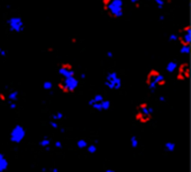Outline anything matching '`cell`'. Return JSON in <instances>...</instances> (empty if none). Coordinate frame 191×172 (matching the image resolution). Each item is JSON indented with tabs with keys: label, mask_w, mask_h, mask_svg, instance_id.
I'll return each instance as SVG.
<instances>
[{
	"label": "cell",
	"mask_w": 191,
	"mask_h": 172,
	"mask_svg": "<svg viewBox=\"0 0 191 172\" xmlns=\"http://www.w3.org/2000/svg\"><path fill=\"white\" fill-rule=\"evenodd\" d=\"M155 4L157 5V8H162L164 6V4H165V1H163V0H156Z\"/></svg>",
	"instance_id": "cell-22"
},
{
	"label": "cell",
	"mask_w": 191,
	"mask_h": 172,
	"mask_svg": "<svg viewBox=\"0 0 191 172\" xmlns=\"http://www.w3.org/2000/svg\"><path fill=\"white\" fill-rule=\"evenodd\" d=\"M9 167V161L6 158L5 154L0 153V172H4Z\"/></svg>",
	"instance_id": "cell-10"
},
{
	"label": "cell",
	"mask_w": 191,
	"mask_h": 172,
	"mask_svg": "<svg viewBox=\"0 0 191 172\" xmlns=\"http://www.w3.org/2000/svg\"><path fill=\"white\" fill-rule=\"evenodd\" d=\"M166 99H167V98H166L165 96H160V97L159 98V100H160V102H165V101H166Z\"/></svg>",
	"instance_id": "cell-29"
},
{
	"label": "cell",
	"mask_w": 191,
	"mask_h": 172,
	"mask_svg": "<svg viewBox=\"0 0 191 172\" xmlns=\"http://www.w3.org/2000/svg\"><path fill=\"white\" fill-rule=\"evenodd\" d=\"M64 117V115L63 112H62V111H57V112L54 113V114H52L51 118H52V121L58 122V121H60V120H63Z\"/></svg>",
	"instance_id": "cell-14"
},
{
	"label": "cell",
	"mask_w": 191,
	"mask_h": 172,
	"mask_svg": "<svg viewBox=\"0 0 191 172\" xmlns=\"http://www.w3.org/2000/svg\"><path fill=\"white\" fill-rule=\"evenodd\" d=\"M105 85L110 90H119L122 86V81L117 72L112 71L106 75L105 79Z\"/></svg>",
	"instance_id": "cell-5"
},
{
	"label": "cell",
	"mask_w": 191,
	"mask_h": 172,
	"mask_svg": "<svg viewBox=\"0 0 191 172\" xmlns=\"http://www.w3.org/2000/svg\"><path fill=\"white\" fill-rule=\"evenodd\" d=\"M10 107L12 110H16L17 108V104H16V102H10Z\"/></svg>",
	"instance_id": "cell-26"
},
{
	"label": "cell",
	"mask_w": 191,
	"mask_h": 172,
	"mask_svg": "<svg viewBox=\"0 0 191 172\" xmlns=\"http://www.w3.org/2000/svg\"><path fill=\"white\" fill-rule=\"evenodd\" d=\"M153 112H154V110L151 106H149L147 103H142L137 108L135 114L136 120L141 124H147L151 119Z\"/></svg>",
	"instance_id": "cell-3"
},
{
	"label": "cell",
	"mask_w": 191,
	"mask_h": 172,
	"mask_svg": "<svg viewBox=\"0 0 191 172\" xmlns=\"http://www.w3.org/2000/svg\"><path fill=\"white\" fill-rule=\"evenodd\" d=\"M163 19H164V16H160V20H161V21H162Z\"/></svg>",
	"instance_id": "cell-33"
},
{
	"label": "cell",
	"mask_w": 191,
	"mask_h": 172,
	"mask_svg": "<svg viewBox=\"0 0 191 172\" xmlns=\"http://www.w3.org/2000/svg\"><path fill=\"white\" fill-rule=\"evenodd\" d=\"M105 172H116V171H114L113 169H106Z\"/></svg>",
	"instance_id": "cell-32"
},
{
	"label": "cell",
	"mask_w": 191,
	"mask_h": 172,
	"mask_svg": "<svg viewBox=\"0 0 191 172\" xmlns=\"http://www.w3.org/2000/svg\"><path fill=\"white\" fill-rule=\"evenodd\" d=\"M0 56H2V57H6L7 56V51H6V50L0 48Z\"/></svg>",
	"instance_id": "cell-25"
},
{
	"label": "cell",
	"mask_w": 191,
	"mask_h": 172,
	"mask_svg": "<svg viewBox=\"0 0 191 172\" xmlns=\"http://www.w3.org/2000/svg\"><path fill=\"white\" fill-rule=\"evenodd\" d=\"M26 135V130L22 124H17L13 127L11 130L10 135V140L13 143H21L25 137Z\"/></svg>",
	"instance_id": "cell-6"
},
{
	"label": "cell",
	"mask_w": 191,
	"mask_h": 172,
	"mask_svg": "<svg viewBox=\"0 0 191 172\" xmlns=\"http://www.w3.org/2000/svg\"><path fill=\"white\" fill-rule=\"evenodd\" d=\"M42 87H43V89H44V90L49 91V90H51V89H52L53 84H52V82H49V81H46V82H43Z\"/></svg>",
	"instance_id": "cell-19"
},
{
	"label": "cell",
	"mask_w": 191,
	"mask_h": 172,
	"mask_svg": "<svg viewBox=\"0 0 191 172\" xmlns=\"http://www.w3.org/2000/svg\"><path fill=\"white\" fill-rule=\"evenodd\" d=\"M106 56L109 57V58H112V57L114 56V54H113V52H106Z\"/></svg>",
	"instance_id": "cell-28"
},
{
	"label": "cell",
	"mask_w": 191,
	"mask_h": 172,
	"mask_svg": "<svg viewBox=\"0 0 191 172\" xmlns=\"http://www.w3.org/2000/svg\"><path fill=\"white\" fill-rule=\"evenodd\" d=\"M131 145L132 148H137L139 146V140L136 136L131 137Z\"/></svg>",
	"instance_id": "cell-18"
},
{
	"label": "cell",
	"mask_w": 191,
	"mask_h": 172,
	"mask_svg": "<svg viewBox=\"0 0 191 172\" xmlns=\"http://www.w3.org/2000/svg\"><path fill=\"white\" fill-rule=\"evenodd\" d=\"M87 151H88V153H96V152H97V146L95 145V144L88 145V147H87Z\"/></svg>",
	"instance_id": "cell-20"
},
{
	"label": "cell",
	"mask_w": 191,
	"mask_h": 172,
	"mask_svg": "<svg viewBox=\"0 0 191 172\" xmlns=\"http://www.w3.org/2000/svg\"><path fill=\"white\" fill-rule=\"evenodd\" d=\"M52 172H58V169H52Z\"/></svg>",
	"instance_id": "cell-34"
},
{
	"label": "cell",
	"mask_w": 191,
	"mask_h": 172,
	"mask_svg": "<svg viewBox=\"0 0 191 172\" xmlns=\"http://www.w3.org/2000/svg\"><path fill=\"white\" fill-rule=\"evenodd\" d=\"M103 100H105V97H103V96L102 95L97 94V95H95L92 98H90V99L89 100V101H88V104L91 107V106H92V105H94V104H97V103L102 102Z\"/></svg>",
	"instance_id": "cell-11"
},
{
	"label": "cell",
	"mask_w": 191,
	"mask_h": 172,
	"mask_svg": "<svg viewBox=\"0 0 191 172\" xmlns=\"http://www.w3.org/2000/svg\"><path fill=\"white\" fill-rule=\"evenodd\" d=\"M51 144V140L49 137H44L42 140L39 142V145L42 147V148H48Z\"/></svg>",
	"instance_id": "cell-17"
},
{
	"label": "cell",
	"mask_w": 191,
	"mask_h": 172,
	"mask_svg": "<svg viewBox=\"0 0 191 172\" xmlns=\"http://www.w3.org/2000/svg\"><path fill=\"white\" fill-rule=\"evenodd\" d=\"M146 82L149 88V90H156L157 86H162L165 84V76L163 73L157 69H151L148 72Z\"/></svg>",
	"instance_id": "cell-2"
},
{
	"label": "cell",
	"mask_w": 191,
	"mask_h": 172,
	"mask_svg": "<svg viewBox=\"0 0 191 172\" xmlns=\"http://www.w3.org/2000/svg\"><path fill=\"white\" fill-rule=\"evenodd\" d=\"M80 78H81V79H85V78H86V75H85L84 73H82V74L80 75Z\"/></svg>",
	"instance_id": "cell-31"
},
{
	"label": "cell",
	"mask_w": 191,
	"mask_h": 172,
	"mask_svg": "<svg viewBox=\"0 0 191 172\" xmlns=\"http://www.w3.org/2000/svg\"><path fill=\"white\" fill-rule=\"evenodd\" d=\"M8 26L11 31L15 33H22L24 30V23L20 16H12L8 20Z\"/></svg>",
	"instance_id": "cell-7"
},
{
	"label": "cell",
	"mask_w": 191,
	"mask_h": 172,
	"mask_svg": "<svg viewBox=\"0 0 191 172\" xmlns=\"http://www.w3.org/2000/svg\"><path fill=\"white\" fill-rule=\"evenodd\" d=\"M103 10L113 18H119L124 13L123 1L121 0H103Z\"/></svg>",
	"instance_id": "cell-1"
},
{
	"label": "cell",
	"mask_w": 191,
	"mask_h": 172,
	"mask_svg": "<svg viewBox=\"0 0 191 172\" xmlns=\"http://www.w3.org/2000/svg\"><path fill=\"white\" fill-rule=\"evenodd\" d=\"M176 68H177V63L175 61H170L167 64V66H166V70H167L169 73L174 72Z\"/></svg>",
	"instance_id": "cell-12"
},
{
	"label": "cell",
	"mask_w": 191,
	"mask_h": 172,
	"mask_svg": "<svg viewBox=\"0 0 191 172\" xmlns=\"http://www.w3.org/2000/svg\"><path fill=\"white\" fill-rule=\"evenodd\" d=\"M178 39H179V37H178V36L176 34H172V35H170V37H169L170 41H176Z\"/></svg>",
	"instance_id": "cell-24"
},
{
	"label": "cell",
	"mask_w": 191,
	"mask_h": 172,
	"mask_svg": "<svg viewBox=\"0 0 191 172\" xmlns=\"http://www.w3.org/2000/svg\"><path fill=\"white\" fill-rule=\"evenodd\" d=\"M77 148H79V149H85V148H87V147H88V142H87V140L81 138V140H77Z\"/></svg>",
	"instance_id": "cell-16"
},
{
	"label": "cell",
	"mask_w": 191,
	"mask_h": 172,
	"mask_svg": "<svg viewBox=\"0 0 191 172\" xmlns=\"http://www.w3.org/2000/svg\"><path fill=\"white\" fill-rule=\"evenodd\" d=\"M131 2L132 4H139V2L136 1V0H131Z\"/></svg>",
	"instance_id": "cell-30"
},
{
	"label": "cell",
	"mask_w": 191,
	"mask_h": 172,
	"mask_svg": "<svg viewBox=\"0 0 191 172\" xmlns=\"http://www.w3.org/2000/svg\"><path fill=\"white\" fill-rule=\"evenodd\" d=\"M55 147H56V148H58V149H60V148L63 147V143H62L61 141H56L55 142Z\"/></svg>",
	"instance_id": "cell-27"
},
{
	"label": "cell",
	"mask_w": 191,
	"mask_h": 172,
	"mask_svg": "<svg viewBox=\"0 0 191 172\" xmlns=\"http://www.w3.org/2000/svg\"><path fill=\"white\" fill-rule=\"evenodd\" d=\"M19 97V93L17 91H12L9 94V100L10 102H15Z\"/></svg>",
	"instance_id": "cell-13"
},
{
	"label": "cell",
	"mask_w": 191,
	"mask_h": 172,
	"mask_svg": "<svg viewBox=\"0 0 191 172\" xmlns=\"http://www.w3.org/2000/svg\"><path fill=\"white\" fill-rule=\"evenodd\" d=\"M58 73H59L64 79H67V78H71L75 77L76 75V70L74 69L73 66L69 63H64L62 64L59 68H58Z\"/></svg>",
	"instance_id": "cell-8"
},
{
	"label": "cell",
	"mask_w": 191,
	"mask_h": 172,
	"mask_svg": "<svg viewBox=\"0 0 191 172\" xmlns=\"http://www.w3.org/2000/svg\"><path fill=\"white\" fill-rule=\"evenodd\" d=\"M91 108L96 111H109L111 108V101L110 100H103L102 102L94 104L91 106Z\"/></svg>",
	"instance_id": "cell-9"
},
{
	"label": "cell",
	"mask_w": 191,
	"mask_h": 172,
	"mask_svg": "<svg viewBox=\"0 0 191 172\" xmlns=\"http://www.w3.org/2000/svg\"><path fill=\"white\" fill-rule=\"evenodd\" d=\"M180 53L181 54H184V55H186V54L188 53V47L186 44H182L181 47H180Z\"/></svg>",
	"instance_id": "cell-21"
},
{
	"label": "cell",
	"mask_w": 191,
	"mask_h": 172,
	"mask_svg": "<svg viewBox=\"0 0 191 172\" xmlns=\"http://www.w3.org/2000/svg\"><path fill=\"white\" fill-rule=\"evenodd\" d=\"M175 143H173V142H166L165 145H164V148L166 151H168V152H173L174 150H175Z\"/></svg>",
	"instance_id": "cell-15"
},
{
	"label": "cell",
	"mask_w": 191,
	"mask_h": 172,
	"mask_svg": "<svg viewBox=\"0 0 191 172\" xmlns=\"http://www.w3.org/2000/svg\"><path fill=\"white\" fill-rule=\"evenodd\" d=\"M78 84H79L78 79L77 77H71V78L64 79L63 81H61L59 82L58 86H59L60 89L63 92H64V93L73 94L78 87Z\"/></svg>",
	"instance_id": "cell-4"
},
{
	"label": "cell",
	"mask_w": 191,
	"mask_h": 172,
	"mask_svg": "<svg viewBox=\"0 0 191 172\" xmlns=\"http://www.w3.org/2000/svg\"><path fill=\"white\" fill-rule=\"evenodd\" d=\"M49 126H51V128H53V129H57L58 127H59V125H58V123H57V122H55V121H51V122H49Z\"/></svg>",
	"instance_id": "cell-23"
}]
</instances>
